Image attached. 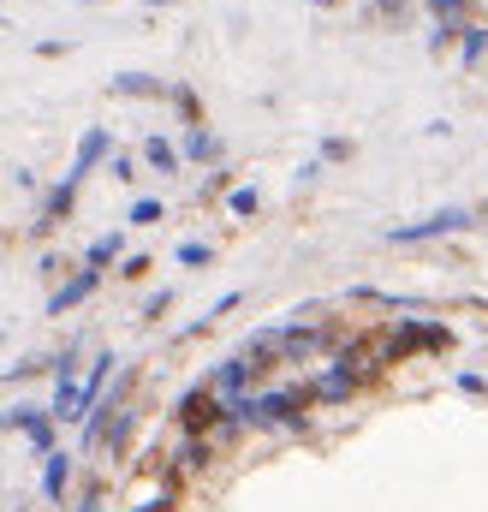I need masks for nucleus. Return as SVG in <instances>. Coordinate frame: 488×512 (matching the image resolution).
Segmentation results:
<instances>
[{"label": "nucleus", "mask_w": 488, "mask_h": 512, "mask_svg": "<svg viewBox=\"0 0 488 512\" xmlns=\"http://www.w3.org/2000/svg\"><path fill=\"white\" fill-rule=\"evenodd\" d=\"M465 227H477V215L453 203V209H435V215H423V221L387 227V245H423V239H447V233H465Z\"/></svg>", "instance_id": "nucleus-1"}, {"label": "nucleus", "mask_w": 488, "mask_h": 512, "mask_svg": "<svg viewBox=\"0 0 488 512\" xmlns=\"http://www.w3.org/2000/svg\"><path fill=\"white\" fill-rule=\"evenodd\" d=\"M221 417H227V399H221L209 382H197L185 399H179V429H185L191 441H203V435H209Z\"/></svg>", "instance_id": "nucleus-2"}, {"label": "nucleus", "mask_w": 488, "mask_h": 512, "mask_svg": "<svg viewBox=\"0 0 488 512\" xmlns=\"http://www.w3.org/2000/svg\"><path fill=\"white\" fill-rule=\"evenodd\" d=\"M0 423H6V429H18V435L30 441V453H36V459L60 453V447H54V417H48V405H12Z\"/></svg>", "instance_id": "nucleus-3"}, {"label": "nucleus", "mask_w": 488, "mask_h": 512, "mask_svg": "<svg viewBox=\"0 0 488 512\" xmlns=\"http://www.w3.org/2000/svg\"><path fill=\"white\" fill-rule=\"evenodd\" d=\"M102 161H114V137H108V126H90L84 137H78V155H72V167H66V179L72 185H84Z\"/></svg>", "instance_id": "nucleus-4"}, {"label": "nucleus", "mask_w": 488, "mask_h": 512, "mask_svg": "<svg viewBox=\"0 0 488 512\" xmlns=\"http://www.w3.org/2000/svg\"><path fill=\"white\" fill-rule=\"evenodd\" d=\"M447 340H453V334H447L441 322H417V316H411V322H399V334H393V358H405V352H447Z\"/></svg>", "instance_id": "nucleus-5"}, {"label": "nucleus", "mask_w": 488, "mask_h": 512, "mask_svg": "<svg viewBox=\"0 0 488 512\" xmlns=\"http://www.w3.org/2000/svg\"><path fill=\"white\" fill-rule=\"evenodd\" d=\"M358 382H364V370H358V358H340V364H334V370H328L322 382L310 387V393H316L322 405H346V399L358 393Z\"/></svg>", "instance_id": "nucleus-6"}, {"label": "nucleus", "mask_w": 488, "mask_h": 512, "mask_svg": "<svg viewBox=\"0 0 488 512\" xmlns=\"http://www.w3.org/2000/svg\"><path fill=\"white\" fill-rule=\"evenodd\" d=\"M256 370H262V364H256L250 352H239V358H221V370L209 376V387L233 405V399H244V387H250V376H256Z\"/></svg>", "instance_id": "nucleus-7"}, {"label": "nucleus", "mask_w": 488, "mask_h": 512, "mask_svg": "<svg viewBox=\"0 0 488 512\" xmlns=\"http://www.w3.org/2000/svg\"><path fill=\"white\" fill-rule=\"evenodd\" d=\"M96 286H102V274H96V268H78L72 280H60V286H54V298H48V316H66V310H78L84 298H96Z\"/></svg>", "instance_id": "nucleus-8"}, {"label": "nucleus", "mask_w": 488, "mask_h": 512, "mask_svg": "<svg viewBox=\"0 0 488 512\" xmlns=\"http://www.w3.org/2000/svg\"><path fill=\"white\" fill-rule=\"evenodd\" d=\"M72 203H78V185L72 179H60L48 197H42V209H36V221H30V233H54L66 215H72Z\"/></svg>", "instance_id": "nucleus-9"}, {"label": "nucleus", "mask_w": 488, "mask_h": 512, "mask_svg": "<svg viewBox=\"0 0 488 512\" xmlns=\"http://www.w3.org/2000/svg\"><path fill=\"white\" fill-rule=\"evenodd\" d=\"M72 465H78L72 453H48V459H42V501H54V507L66 501V483H72Z\"/></svg>", "instance_id": "nucleus-10"}, {"label": "nucleus", "mask_w": 488, "mask_h": 512, "mask_svg": "<svg viewBox=\"0 0 488 512\" xmlns=\"http://www.w3.org/2000/svg\"><path fill=\"white\" fill-rule=\"evenodd\" d=\"M108 90H114V96H173V84L155 78V72H114Z\"/></svg>", "instance_id": "nucleus-11"}, {"label": "nucleus", "mask_w": 488, "mask_h": 512, "mask_svg": "<svg viewBox=\"0 0 488 512\" xmlns=\"http://www.w3.org/2000/svg\"><path fill=\"white\" fill-rule=\"evenodd\" d=\"M114 352H96V364L84 370V417H90V405H102V393H108V376H114Z\"/></svg>", "instance_id": "nucleus-12"}, {"label": "nucleus", "mask_w": 488, "mask_h": 512, "mask_svg": "<svg viewBox=\"0 0 488 512\" xmlns=\"http://www.w3.org/2000/svg\"><path fill=\"white\" fill-rule=\"evenodd\" d=\"M108 262H125V233H102V239H90V251H84V268H108Z\"/></svg>", "instance_id": "nucleus-13"}, {"label": "nucleus", "mask_w": 488, "mask_h": 512, "mask_svg": "<svg viewBox=\"0 0 488 512\" xmlns=\"http://www.w3.org/2000/svg\"><path fill=\"white\" fill-rule=\"evenodd\" d=\"M143 161H149L155 173H173L185 155H179V143H173V137H161V131H155V137H143Z\"/></svg>", "instance_id": "nucleus-14"}, {"label": "nucleus", "mask_w": 488, "mask_h": 512, "mask_svg": "<svg viewBox=\"0 0 488 512\" xmlns=\"http://www.w3.org/2000/svg\"><path fill=\"white\" fill-rule=\"evenodd\" d=\"M483 54H488V24H465L459 30V66L471 72V66H483Z\"/></svg>", "instance_id": "nucleus-15"}, {"label": "nucleus", "mask_w": 488, "mask_h": 512, "mask_svg": "<svg viewBox=\"0 0 488 512\" xmlns=\"http://www.w3.org/2000/svg\"><path fill=\"white\" fill-rule=\"evenodd\" d=\"M179 155H191V161H215V155H221V143H215V131H209V126H191V131H185V143H179Z\"/></svg>", "instance_id": "nucleus-16"}, {"label": "nucleus", "mask_w": 488, "mask_h": 512, "mask_svg": "<svg viewBox=\"0 0 488 512\" xmlns=\"http://www.w3.org/2000/svg\"><path fill=\"white\" fill-rule=\"evenodd\" d=\"M125 221H131V227H155V221H167V209H161V203H155V197H137V203H131V215H125Z\"/></svg>", "instance_id": "nucleus-17"}, {"label": "nucleus", "mask_w": 488, "mask_h": 512, "mask_svg": "<svg viewBox=\"0 0 488 512\" xmlns=\"http://www.w3.org/2000/svg\"><path fill=\"white\" fill-rule=\"evenodd\" d=\"M227 209H233V215H256V209H262V197H256V185H239V191L227 197Z\"/></svg>", "instance_id": "nucleus-18"}, {"label": "nucleus", "mask_w": 488, "mask_h": 512, "mask_svg": "<svg viewBox=\"0 0 488 512\" xmlns=\"http://www.w3.org/2000/svg\"><path fill=\"white\" fill-rule=\"evenodd\" d=\"M209 245H203V239H191V245H179V262H185V268H203V262H209Z\"/></svg>", "instance_id": "nucleus-19"}, {"label": "nucleus", "mask_w": 488, "mask_h": 512, "mask_svg": "<svg viewBox=\"0 0 488 512\" xmlns=\"http://www.w3.org/2000/svg\"><path fill=\"white\" fill-rule=\"evenodd\" d=\"M423 6H429V12H435L441 24H453V18H459V12H465L471 0H423Z\"/></svg>", "instance_id": "nucleus-20"}, {"label": "nucleus", "mask_w": 488, "mask_h": 512, "mask_svg": "<svg viewBox=\"0 0 488 512\" xmlns=\"http://www.w3.org/2000/svg\"><path fill=\"white\" fill-rule=\"evenodd\" d=\"M167 304H173V292H167V286H161V292H155V298H149V304H143V316H149V322H161V316H167Z\"/></svg>", "instance_id": "nucleus-21"}, {"label": "nucleus", "mask_w": 488, "mask_h": 512, "mask_svg": "<svg viewBox=\"0 0 488 512\" xmlns=\"http://www.w3.org/2000/svg\"><path fill=\"white\" fill-rule=\"evenodd\" d=\"M108 173H114V179H137V161H131V155H120V149H114V161H108Z\"/></svg>", "instance_id": "nucleus-22"}, {"label": "nucleus", "mask_w": 488, "mask_h": 512, "mask_svg": "<svg viewBox=\"0 0 488 512\" xmlns=\"http://www.w3.org/2000/svg\"><path fill=\"white\" fill-rule=\"evenodd\" d=\"M346 155H352V143H346V137H328V143H322V161H346Z\"/></svg>", "instance_id": "nucleus-23"}, {"label": "nucleus", "mask_w": 488, "mask_h": 512, "mask_svg": "<svg viewBox=\"0 0 488 512\" xmlns=\"http://www.w3.org/2000/svg\"><path fill=\"white\" fill-rule=\"evenodd\" d=\"M399 12H405V6H399V0H375V6H369V18H387V24H393V18H399Z\"/></svg>", "instance_id": "nucleus-24"}, {"label": "nucleus", "mask_w": 488, "mask_h": 512, "mask_svg": "<svg viewBox=\"0 0 488 512\" xmlns=\"http://www.w3.org/2000/svg\"><path fill=\"white\" fill-rule=\"evenodd\" d=\"M459 393H488V382L477 370H459Z\"/></svg>", "instance_id": "nucleus-25"}, {"label": "nucleus", "mask_w": 488, "mask_h": 512, "mask_svg": "<svg viewBox=\"0 0 488 512\" xmlns=\"http://www.w3.org/2000/svg\"><path fill=\"white\" fill-rule=\"evenodd\" d=\"M120 274H125V280H137V274H149V256H125V262H120Z\"/></svg>", "instance_id": "nucleus-26"}, {"label": "nucleus", "mask_w": 488, "mask_h": 512, "mask_svg": "<svg viewBox=\"0 0 488 512\" xmlns=\"http://www.w3.org/2000/svg\"><path fill=\"white\" fill-rule=\"evenodd\" d=\"M78 512H102V495H96V489H90V495H84V501H78Z\"/></svg>", "instance_id": "nucleus-27"}, {"label": "nucleus", "mask_w": 488, "mask_h": 512, "mask_svg": "<svg viewBox=\"0 0 488 512\" xmlns=\"http://www.w3.org/2000/svg\"><path fill=\"white\" fill-rule=\"evenodd\" d=\"M137 512H173V495H161V501H149V507H137Z\"/></svg>", "instance_id": "nucleus-28"}, {"label": "nucleus", "mask_w": 488, "mask_h": 512, "mask_svg": "<svg viewBox=\"0 0 488 512\" xmlns=\"http://www.w3.org/2000/svg\"><path fill=\"white\" fill-rule=\"evenodd\" d=\"M137 6H173V0H137Z\"/></svg>", "instance_id": "nucleus-29"}, {"label": "nucleus", "mask_w": 488, "mask_h": 512, "mask_svg": "<svg viewBox=\"0 0 488 512\" xmlns=\"http://www.w3.org/2000/svg\"><path fill=\"white\" fill-rule=\"evenodd\" d=\"M0 346H6V328H0Z\"/></svg>", "instance_id": "nucleus-30"}]
</instances>
